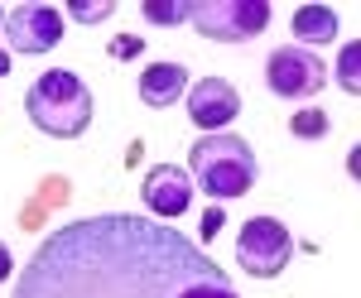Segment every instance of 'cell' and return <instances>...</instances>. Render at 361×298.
<instances>
[{
  "label": "cell",
  "instance_id": "6da1fadb",
  "mask_svg": "<svg viewBox=\"0 0 361 298\" xmlns=\"http://www.w3.org/2000/svg\"><path fill=\"white\" fill-rule=\"evenodd\" d=\"M15 298H241L231 274L183 231L140 212H102L49 231Z\"/></svg>",
  "mask_w": 361,
  "mask_h": 298
},
{
  "label": "cell",
  "instance_id": "7a4b0ae2",
  "mask_svg": "<svg viewBox=\"0 0 361 298\" xmlns=\"http://www.w3.org/2000/svg\"><path fill=\"white\" fill-rule=\"evenodd\" d=\"M188 163H193V178L197 192H207L217 207L231 202V197H246L255 188V149H250L241 135H202L193 139V149H188Z\"/></svg>",
  "mask_w": 361,
  "mask_h": 298
},
{
  "label": "cell",
  "instance_id": "3957f363",
  "mask_svg": "<svg viewBox=\"0 0 361 298\" xmlns=\"http://www.w3.org/2000/svg\"><path fill=\"white\" fill-rule=\"evenodd\" d=\"M25 111L44 135L78 139L92 125V92H87V82L78 73L54 68V73H39V82H29Z\"/></svg>",
  "mask_w": 361,
  "mask_h": 298
},
{
  "label": "cell",
  "instance_id": "277c9868",
  "mask_svg": "<svg viewBox=\"0 0 361 298\" xmlns=\"http://www.w3.org/2000/svg\"><path fill=\"white\" fill-rule=\"evenodd\" d=\"M193 29L212 44H250L270 29L265 0H193Z\"/></svg>",
  "mask_w": 361,
  "mask_h": 298
},
{
  "label": "cell",
  "instance_id": "5b68a950",
  "mask_svg": "<svg viewBox=\"0 0 361 298\" xmlns=\"http://www.w3.org/2000/svg\"><path fill=\"white\" fill-rule=\"evenodd\" d=\"M294 255V236L279 217H250L236 236V265L250 279H275Z\"/></svg>",
  "mask_w": 361,
  "mask_h": 298
},
{
  "label": "cell",
  "instance_id": "8992f818",
  "mask_svg": "<svg viewBox=\"0 0 361 298\" xmlns=\"http://www.w3.org/2000/svg\"><path fill=\"white\" fill-rule=\"evenodd\" d=\"M265 87L275 97H284V101H308V97H318L328 87V68L308 49L284 44V49H275V54L265 58Z\"/></svg>",
  "mask_w": 361,
  "mask_h": 298
},
{
  "label": "cell",
  "instance_id": "52a82bcc",
  "mask_svg": "<svg viewBox=\"0 0 361 298\" xmlns=\"http://www.w3.org/2000/svg\"><path fill=\"white\" fill-rule=\"evenodd\" d=\"M58 39H63V15H58L54 5H10L5 10V44H10V54H49L58 49Z\"/></svg>",
  "mask_w": 361,
  "mask_h": 298
},
{
  "label": "cell",
  "instance_id": "ba28073f",
  "mask_svg": "<svg viewBox=\"0 0 361 298\" xmlns=\"http://www.w3.org/2000/svg\"><path fill=\"white\" fill-rule=\"evenodd\" d=\"M188 116H193V125H202L207 135H217V130H226L241 116V92L226 77H202L188 92Z\"/></svg>",
  "mask_w": 361,
  "mask_h": 298
},
{
  "label": "cell",
  "instance_id": "9c48e42d",
  "mask_svg": "<svg viewBox=\"0 0 361 298\" xmlns=\"http://www.w3.org/2000/svg\"><path fill=\"white\" fill-rule=\"evenodd\" d=\"M145 207L154 212V217H183L188 207H193V178H188V168H178V163H154L149 173H145Z\"/></svg>",
  "mask_w": 361,
  "mask_h": 298
},
{
  "label": "cell",
  "instance_id": "30bf717a",
  "mask_svg": "<svg viewBox=\"0 0 361 298\" xmlns=\"http://www.w3.org/2000/svg\"><path fill=\"white\" fill-rule=\"evenodd\" d=\"M188 92V68L183 63H149L140 73V101L145 106H173Z\"/></svg>",
  "mask_w": 361,
  "mask_h": 298
},
{
  "label": "cell",
  "instance_id": "8fae6325",
  "mask_svg": "<svg viewBox=\"0 0 361 298\" xmlns=\"http://www.w3.org/2000/svg\"><path fill=\"white\" fill-rule=\"evenodd\" d=\"M289 29H294V44H299V49L328 44V39H337V10H328V5H299Z\"/></svg>",
  "mask_w": 361,
  "mask_h": 298
},
{
  "label": "cell",
  "instance_id": "7c38bea8",
  "mask_svg": "<svg viewBox=\"0 0 361 298\" xmlns=\"http://www.w3.org/2000/svg\"><path fill=\"white\" fill-rule=\"evenodd\" d=\"M140 15L149 25H188L193 20V0H145Z\"/></svg>",
  "mask_w": 361,
  "mask_h": 298
},
{
  "label": "cell",
  "instance_id": "4fadbf2b",
  "mask_svg": "<svg viewBox=\"0 0 361 298\" xmlns=\"http://www.w3.org/2000/svg\"><path fill=\"white\" fill-rule=\"evenodd\" d=\"M337 87H342L347 97H357V92H361V44H357V39L342 49V58H337Z\"/></svg>",
  "mask_w": 361,
  "mask_h": 298
},
{
  "label": "cell",
  "instance_id": "5bb4252c",
  "mask_svg": "<svg viewBox=\"0 0 361 298\" xmlns=\"http://www.w3.org/2000/svg\"><path fill=\"white\" fill-rule=\"evenodd\" d=\"M289 130H294L299 139H323L328 135V111H318V106L294 111V116H289Z\"/></svg>",
  "mask_w": 361,
  "mask_h": 298
},
{
  "label": "cell",
  "instance_id": "9a60e30c",
  "mask_svg": "<svg viewBox=\"0 0 361 298\" xmlns=\"http://www.w3.org/2000/svg\"><path fill=\"white\" fill-rule=\"evenodd\" d=\"M116 5L111 0H68V15L78 20V25H97V20H106Z\"/></svg>",
  "mask_w": 361,
  "mask_h": 298
},
{
  "label": "cell",
  "instance_id": "2e32d148",
  "mask_svg": "<svg viewBox=\"0 0 361 298\" xmlns=\"http://www.w3.org/2000/svg\"><path fill=\"white\" fill-rule=\"evenodd\" d=\"M140 49H145V44H140V34H116L111 44H106V54H111V58H135Z\"/></svg>",
  "mask_w": 361,
  "mask_h": 298
},
{
  "label": "cell",
  "instance_id": "e0dca14e",
  "mask_svg": "<svg viewBox=\"0 0 361 298\" xmlns=\"http://www.w3.org/2000/svg\"><path fill=\"white\" fill-rule=\"evenodd\" d=\"M226 226V217H222V207H217V202H212V207H207V212H202V226H197V236H202V241H212V236H217V231H222Z\"/></svg>",
  "mask_w": 361,
  "mask_h": 298
},
{
  "label": "cell",
  "instance_id": "ac0fdd59",
  "mask_svg": "<svg viewBox=\"0 0 361 298\" xmlns=\"http://www.w3.org/2000/svg\"><path fill=\"white\" fill-rule=\"evenodd\" d=\"M10 270H15V260H10V245L0 241V284H5V279H10Z\"/></svg>",
  "mask_w": 361,
  "mask_h": 298
},
{
  "label": "cell",
  "instance_id": "d6986e66",
  "mask_svg": "<svg viewBox=\"0 0 361 298\" xmlns=\"http://www.w3.org/2000/svg\"><path fill=\"white\" fill-rule=\"evenodd\" d=\"M5 73H10V54L0 49V77H5Z\"/></svg>",
  "mask_w": 361,
  "mask_h": 298
},
{
  "label": "cell",
  "instance_id": "ffe728a7",
  "mask_svg": "<svg viewBox=\"0 0 361 298\" xmlns=\"http://www.w3.org/2000/svg\"><path fill=\"white\" fill-rule=\"evenodd\" d=\"M0 29H5V15H0Z\"/></svg>",
  "mask_w": 361,
  "mask_h": 298
}]
</instances>
